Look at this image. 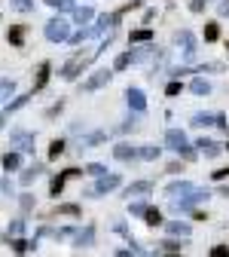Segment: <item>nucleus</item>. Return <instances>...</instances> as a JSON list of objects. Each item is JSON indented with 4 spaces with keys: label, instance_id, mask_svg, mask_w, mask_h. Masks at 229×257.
I'll list each match as a JSON object with an SVG mask.
<instances>
[{
    "label": "nucleus",
    "instance_id": "1",
    "mask_svg": "<svg viewBox=\"0 0 229 257\" xmlns=\"http://www.w3.org/2000/svg\"><path fill=\"white\" fill-rule=\"evenodd\" d=\"M107 43H110V40H107ZM107 43H101V49H92V52H86V55H83V52H77V55H74V58H71V61L61 68V77H64V80H77V74L86 68V64H89L92 58H98V55H101V52L107 49Z\"/></svg>",
    "mask_w": 229,
    "mask_h": 257
},
{
    "label": "nucleus",
    "instance_id": "2",
    "mask_svg": "<svg viewBox=\"0 0 229 257\" xmlns=\"http://www.w3.org/2000/svg\"><path fill=\"white\" fill-rule=\"evenodd\" d=\"M208 199V190H199L195 187L192 193H186L183 199H171V211L174 214H192V208L199 205V202H205Z\"/></svg>",
    "mask_w": 229,
    "mask_h": 257
},
{
    "label": "nucleus",
    "instance_id": "3",
    "mask_svg": "<svg viewBox=\"0 0 229 257\" xmlns=\"http://www.w3.org/2000/svg\"><path fill=\"white\" fill-rule=\"evenodd\" d=\"M165 144H168V150L180 153L183 159H195V150L189 147V141H186V135L180 132V128H168V132H165Z\"/></svg>",
    "mask_w": 229,
    "mask_h": 257
},
{
    "label": "nucleus",
    "instance_id": "4",
    "mask_svg": "<svg viewBox=\"0 0 229 257\" xmlns=\"http://www.w3.org/2000/svg\"><path fill=\"white\" fill-rule=\"evenodd\" d=\"M43 34H46V40H52V43H64V40H71V25L64 22L61 16H55V19L46 22Z\"/></svg>",
    "mask_w": 229,
    "mask_h": 257
},
{
    "label": "nucleus",
    "instance_id": "5",
    "mask_svg": "<svg viewBox=\"0 0 229 257\" xmlns=\"http://www.w3.org/2000/svg\"><path fill=\"white\" fill-rule=\"evenodd\" d=\"M10 144H13L19 153H34L37 138H34V132H25V128H13V132H10Z\"/></svg>",
    "mask_w": 229,
    "mask_h": 257
},
{
    "label": "nucleus",
    "instance_id": "6",
    "mask_svg": "<svg viewBox=\"0 0 229 257\" xmlns=\"http://www.w3.org/2000/svg\"><path fill=\"white\" fill-rule=\"evenodd\" d=\"M122 184V178L119 175H101V178H98L95 181V187L86 193V196H104V193H110V190H116Z\"/></svg>",
    "mask_w": 229,
    "mask_h": 257
},
{
    "label": "nucleus",
    "instance_id": "7",
    "mask_svg": "<svg viewBox=\"0 0 229 257\" xmlns=\"http://www.w3.org/2000/svg\"><path fill=\"white\" fill-rule=\"evenodd\" d=\"M110 77H113V71H107V68H101V71H95L86 83H83V92H95V89H101V86H107L110 83Z\"/></svg>",
    "mask_w": 229,
    "mask_h": 257
},
{
    "label": "nucleus",
    "instance_id": "8",
    "mask_svg": "<svg viewBox=\"0 0 229 257\" xmlns=\"http://www.w3.org/2000/svg\"><path fill=\"white\" fill-rule=\"evenodd\" d=\"M125 101H128V107H132L135 113H144V110H147V98H144V92H141V89H135V86H128V89H125Z\"/></svg>",
    "mask_w": 229,
    "mask_h": 257
},
{
    "label": "nucleus",
    "instance_id": "9",
    "mask_svg": "<svg viewBox=\"0 0 229 257\" xmlns=\"http://www.w3.org/2000/svg\"><path fill=\"white\" fill-rule=\"evenodd\" d=\"M80 175H86V172H80V169H68V172H61V175H55V178H52V187H49V193H52V196H61V190H64V184H68L71 178H80Z\"/></svg>",
    "mask_w": 229,
    "mask_h": 257
},
{
    "label": "nucleus",
    "instance_id": "10",
    "mask_svg": "<svg viewBox=\"0 0 229 257\" xmlns=\"http://www.w3.org/2000/svg\"><path fill=\"white\" fill-rule=\"evenodd\" d=\"M174 40H177V46H183V55H186V58L195 55V37H192V31H186V28L177 31V37H174Z\"/></svg>",
    "mask_w": 229,
    "mask_h": 257
},
{
    "label": "nucleus",
    "instance_id": "11",
    "mask_svg": "<svg viewBox=\"0 0 229 257\" xmlns=\"http://www.w3.org/2000/svg\"><path fill=\"white\" fill-rule=\"evenodd\" d=\"M113 156L119 159V163H132V159H138V147L128 144V141H122V144L113 147Z\"/></svg>",
    "mask_w": 229,
    "mask_h": 257
},
{
    "label": "nucleus",
    "instance_id": "12",
    "mask_svg": "<svg viewBox=\"0 0 229 257\" xmlns=\"http://www.w3.org/2000/svg\"><path fill=\"white\" fill-rule=\"evenodd\" d=\"M74 245L77 248H92L95 245V227H92V223H86V227L74 236Z\"/></svg>",
    "mask_w": 229,
    "mask_h": 257
},
{
    "label": "nucleus",
    "instance_id": "13",
    "mask_svg": "<svg viewBox=\"0 0 229 257\" xmlns=\"http://www.w3.org/2000/svg\"><path fill=\"white\" fill-rule=\"evenodd\" d=\"M195 187L189 184V181H171L168 187H165V196H171V199H177V196H186V193H192Z\"/></svg>",
    "mask_w": 229,
    "mask_h": 257
},
{
    "label": "nucleus",
    "instance_id": "14",
    "mask_svg": "<svg viewBox=\"0 0 229 257\" xmlns=\"http://www.w3.org/2000/svg\"><path fill=\"white\" fill-rule=\"evenodd\" d=\"M147 193H153V181H135V184L125 187V196L128 199H132V196H147Z\"/></svg>",
    "mask_w": 229,
    "mask_h": 257
},
{
    "label": "nucleus",
    "instance_id": "15",
    "mask_svg": "<svg viewBox=\"0 0 229 257\" xmlns=\"http://www.w3.org/2000/svg\"><path fill=\"white\" fill-rule=\"evenodd\" d=\"M195 147H199V150H202V153H205L208 159L220 156V150H223V147H220V144H217L214 138H199V141H195Z\"/></svg>",
    "mask_w": 229,
    "mask_h": 257
},
{
    "label": "nucleus",
    "instance_id": "16",
    "mask_svg": "<svg viewBox=\"0 0 229 257\" xmlns=\"http://www.w3.org/2000/svg\"><path fill=\"white\" fill-rule=\"evenodd\" d=\"M0 163H4L7 172H16V169H22V153H19V150H10V153L0 156Z\"/></svg>",
    "mask_w": 229,
    "mask_h": 257
},
{
    "label": "nucleus",
    "instance_id": "17",
    "mask_svg": "<svg viewBox=\"0 0 229 257\" xmlns=\"http://www.w3.org/2000/svg\"><path fill=\"white\" fill-rule=\"evenodd\" d=\"M25 34H28V25H13V28L7 31V40H10L13 46H22V43H25Z\"/></svg>",
    "mask_w": 229,
    "mask_h": 257
},
{
    "label": "nucleus",
    "instance_id": "18",
    "mask_svg": "<svg viewBox=\"0 0 229 257\" xmlns=\"http://www.w3.org/2000/svg\"><path fill=\"white\" fill-rule=\"evenodd\" d=\"M40 172H43V166H40V163H34V166H31V169H25V172L19 175L22 187H31V184H34V181L40 178Z\"/></svg>",
    "mask_w": 229,
    "mask_h": 257
},
{
    "label": "nucleus",
    "instance_id": "19",
    "mask_svg": "<svg viewBox=\"0 0 229 257\" xmlns=\"http://www.w3.org/2000/svg\"><path fill=\"white\" fill-rule=\"evenodd\" d=\"M49 71H52V64L49 61H43L40 68H37V80H34V92H40L46 83H49Z\"/></svg>",
    "mask_w": 229,
    "mask_h": 257
},
{
    "label": "nucleus",
    "instance_id": "20",
    "mask_svg": "<svg viewBox=\"0 0 229 257\" xmlns=\"http://www.w3.org/2000/svg\"><path fill=\"white\" fill-rule=\"evenodd\" d=\"M89 37H98V28H95V25H92V28H80L77 34H71V43L80 46V43H86Z\"/></svg>",
    "mask_w": 229,
    "mask_h": 257
},
{
    "label": "nucleus",
    "instance_id": "21",
    "mask_svg": "<svg viewBox=\"0 0 229 257\" xmlns=\"http://www.w3.org/2000/svg\"><path fill=\"white\" fill-rule=\"evenodd\" d=\"M13 95H16V80H0V104H10Z\"/></svg>",
    "mask_w": 229,
    "mask_h": 257
},
{
    "label": "nucleus",
    "instance_id": "22",
    "mask_svg": "<svg viewBox=\"0 0 229 257\" xmlns=\"http://www.w3.org/2000/svg\"><path fill=\"white\" fill-rule=\"evenodd\" d=\"M95 19V10L92 7H74V22L77 25H89Z\"/></svg>",
    "mask_w": 229,
    "mask_h": 257
},
{
    "label": "nucleus",
    "instance_id": "23",
    "mask_svg": "<svg viewBox=\"0 0 229 257\" xmlns=\"http://www.w3.org/2000/svg\"><path fill=\"white\" fill-rule=\"evenodd\" d=\"M128 40L132 43H150L153 40V28H135L132 34H128Z\"/></svg>",
    "mask_w": 229,
    "mask_h": 257
},
{
    "label": "nucleus",
    "instance_id": "24",
    "mask_svg": "<svg viewBox=\"0 0 229 257\" xmlns=\"http://www.w3.org/2000/svg\"><path fill=\"white\" fill-rule=\"evenodd\" d=\"M168 233H171V236H183V239H186V236L192 233V227H189V223H183V220H171V223H168Z\"/></svg>",
    "mask_w": 229,
    "mask_h": 257
},
{
    "label": "nucleus",
    "instance_id": "25",
    "mask_svg": "<svg viewBox=\"0 0 229 257\" xmlns=\"http://www.w3.org/2000/svg\"><path fill=\"white\" fill-rule=\"evenodd\" d=\"M162 156V147H153V144H144V147H138V159H159Z\"/></svg>",
    "mask_w": 229,
    "mask_h": 257
},
{
    "label": "nucleus",
    "instance_id": "26",
    "mask_svg": "<svg viewBox=\"0 0 229 257\" xmlns=\"http://www.w3.org/2000/svg\"><path fill=\"white\" fill-rule=\"evenodd\" d=\"M189 92H192V95H208V92H211V83H208L205 77H195V80L189 83Z\"/></svg>",
    "mask_w": 229,
    "mask_h": 257
},
{
    "label": "nucleus",
    "instance_id": "27",
    "mask_svg": "<svg viewBox=\"0 0 229 257\" xmlns=\"http://www.w3.org/2000/svg\"><path fill=\"white\" fill-rule=\"evenodd\" d=\"M101 141H107V132H92V135H86V138H83V144H80V147L86 150V147H95V144H101Z\"/></svg>",
    "mask_w": 229,
    "mask_h": 257
},
{
    "label": "nucleus",
    "instance_id": "28",
    "mask_svg": "<svg viewBox=\"0 0 229 257\" xmlns=\"http://www.w3.org/2000/svg\"><path fill=\"white\" fill-rule=\"evenodd\" d=\"M144 220H147V227H159V223H162V211L159 208H147V214H144Z\"/></svg>",
    "mask_w": 229,
    "mask_h": 257
},
{
    "label": "nucleus",
    "instance_id": "29",
    "mask_svg": "<svg viewBox=\"0 0 229 257\" xmlns=\"http://www.w3.org/2000/svg\"><path fill=\"white\" fill-rule=\"evenodd\" d=\"M28 98H31V95H16V98L7 104V113H13V110H22V107L28 104ZM7 113H4V116H7Z\"/></svg>",
    "mask_w": 229,
    "mask_h": 257
},
{
    "label": "nucleus",
    "instance_id": "30",
    "mask_svg": "<svg viewBox=\"0 0 229 257\" xmlns=\"http://www.w3.org/2000/svg\"><path fill=\"white\" fill-rule=\"evenodd\" d=\"M22 233H25V220L19 217V220H13L10 223V230H7V239L13 236V239H22Z\"/></svg>",
    "mask_w": 229,
    "mask_h": 257
},
{
    "label": "nucleus",
    "instance_id": "31",
    "mask_svg": "<svg viewBox=\"0 0 229 257\" xmlns=\"http://www.w3.org/2000/svg\"><path fill=\"white\" fill-rule=\"evenodd\" d=\"M46 7H52V10H58V13H64V10H74V0H43Z\"/></svg>",
    "mask_w": 229,
    "mask_h": 257
},
{
    "label": "nucleus",
    "instance_id": "32",
    "mask_svg": "<svg viewBox=\"0 0 229 257\" xmlns=\"http://www.w3.org/2000/svg\"><path fill=\"white\" fill-rule=\"evenodd\" d=\"M10 7L16 13H31V10H34V0H10Z\"/></svg>",
    "mask_w": 229,
    "mask_h": 257
},
{
    "label": "nucleus",
    "instance_id": "33",
    "mask_svg": "<svg viewBox=\"0 0 229 257\" xmlns=\"http://www.w3.org/2000/svg\"><path fill=\"white\" fill-rule=\"evenodd\" d=\"M128 64H132V52H122V55H116V61H113V71H125Z\"/></svg>",
    "mask_w": 229,
    "mask_h": 257
},
{
    "label": "nucleus",
    "instance_id": "34",
    "mask_svg": "<svg viewBox=\"0 0 229 257\" xmlns=\"http://www.w3.org/2000/svg\"><path fill=\"white\" fill-rule=\"evenodd\" d=\"M37 248V239L28 242V239H13V251H34Z\"/></svg>",
    "mask_w": 229,
    "mask_h": 257
},
{
    "label": "nucleus",
    "instance_id": "35",
    "mask_svg": "<svg viewBox=\"0 0 229 257\" xmlns=\"http://www.w3.org/2000/svg\"><path fill=\"white\" fill-rule=\"evenodd\" d=\"M58 214H68V217H80V205H74V202H64V205H58Z\"/></svg>",
    "mask_w": 229,
    "mask_h": 257
},
{
    "label": "nucleus",
    "instance_id": "36",
    "mask_svg": "<svg viewBox=\"0 0 229 257\" xmlns=\"http://www.w3.org/2000/svg\"><path fill=\"white\" fill-rule=\"evenodd\" d=\"M61 153H64V141H61V138H55V141L49 144V159H58Z\"/></svg>",
    "mask_w": 229,
    "mask_h": 257
},
{
    "label": "nucleus",
    "instance_id": "37",
    "mask_svg": "<svg viewBox=\"0 0 229 257\" xmlns=\"http://www.w3.org/2000/svg\"><path fill=\"white\" fill-rule=\"evenodd\" d=\"M192 125H214V113H195Z\"/></svg>",
    "mask_w": 229,
    "mask_h": 257
},
{
    "label": "nucleus",
    "instance_id": "38",
    "mask_svg": "<svg viewBox=\"0 0 229 257\" xmlns=\"http://www.w3.org/2000/svg\"><path fill=\"white\" fill-rule=\"evenodd\" d=\"M147 208H150L147 202H128V211H132L135 217H144V214H147Z\"/></svg>",
    "mask_w": 229,
    "mask_h": 257
},
{
    "label": "nucleus",
    "instance_id": "39",
    "mask_svg": "<svg viewBox=\"0 0 229 257\" xmlns=\"http://www.w3.org/2000/svg\"><path fill=\"white\" fill-rule=\"evenodd\" d=\"M217 37H220V28H217L214 22H211V25H205V40H208V43H214Z\"/></svg>",
    "mask_w": 229,
    "mask_h": 257
},
{
    "label": "nucleus",
    "instance_id": "40",
    "mask_svg": "<svg viewBox=\"0 0 229 257\" xmlns=\"http://www.w3.org/2000/svg\"><path fill=\"white\" fill-rule=\"evenodd\" d=\"M86 175H92V178H101V175H107V169H104L101 163H92V166H86Z\"/></svg>",
    "mask_w": 229,
    "mask_h": 257
},
{
    "label": "nucleus",
    "instance_id": "41",
    "mask_svg": "<svg viewBox=\"0 0 229 257\" xmlns=\"http://www.w3.org/2000/svg\"><path fill=\"white\" fill-rule=\"evenodd\" d=\"M180 89H183V86H180V80H174V83H168V86H165V95H168V98H174V95H180Z\"/></svg>",
    "mask_w": 229,
    "mask_h": 257
},
{
    "label": "nucleus",
    "instance_id": "42",
    "mask_svg": "<svg viewBox=\"0 0 229 257\" xmlns=\"http://www.w3.org/2000/svg\"><path fill=\"white\" fill-rule=\"evenodd\" d=\"M22 211H31V208H34V196H31V193H22Z\"/></svg>",
    "mask_w": 229,
    "mask_h": 257
},
{
    "label": "nucleus",
    "instance_id": "43",
    "mask_svg": "<svg viewBox=\"0 0 229 257\" xmlns=\"http://www.w3.org/2000/svg\"><path fill=\"white\" fill-rule=\"evenodd\" d=\"M214 125L223 128V132H229V122H226V113H214Z\"/></svg>",
    "mask_w": 229,
    "mask_h": 257
},
{
    "label": "nucleus",
    "instance_id": "44",
    "mask_svg": "<svg viewBox=\"0 0 229 257\" xmlns=\"http://www.w3.org/2000/svg\"><path fill=\"white\" fill-rule=\"evenodd\" d=\"M211 257H229V245H214L211 248Z\"/></svg>",
    "mask_w": 229,
    "mask_h": 257
},
{
    "label": "nucleus",
    "instance_id": "45",
    "mask_svg": "<svg viewBox=\"0 0 229 257\" xmlns=\"http://www.w3.org/2000/svg\"><path fill=\"white\" fill-rule=\"evenodd\" d=\"M208 4H211V0H192V4H189V10H192V13H202Z\"/></svg>",
    "mask_w": 229,
    "mask_h": 257
},
{
    "label": "nucleus",
    "instance_id": "46",
    "mask_svg": "<svg viewBox=\"0 0 229 257\" xmlns=\"http://www.w3.org/2000/svg\"><path fill=\"white\" fill-rule=\"evenodd\" d=\"M211 178H214V181H223V178H229V169H217Z\"/></svg>",
    "mask_w": 229,
    "mask_h": 257
},
{
    "label": "nucleus",
    "instance_id": "47",
    "mask_svg": "<svg viewBox=\"0 0 229 257\" xmlns=\"http://www.w3.org/2000/svg\"><path fill=\"white\" fill-rule=\"evenodd\" d=\"M0 190H4V193H13V181L4 178V181H0Z\"/></svg>",
    "mask_w": 229,
    "mask_h": 257
},
{
    "label": "nucleus",
    "instance_id": "48",
    "mask_svg": "<svg viewBox=\"0 0 229 257\" xmlns=\"http://www.w3.org/2000/svg\"><path fill=\"white\" fill-rule=\"evenodd\" d=\"M116 257H135V251H125L122 248V251H116Z\"/></svg>",
    "mask_w": 229,
    "mask_h": 257
},
{
    "label": "nucleus",
    "instance_id": "49",
    "mask_svg": "<svg viewBox=\"0 0 229 257\" xmlns=\"http://www.w3.org/2000/svg\"><path fill=\"white\" fill-rule=\"evenodd\" d=\"M220 16H229V4H220Z\"/></svg>",
    "mask_w": 229,
    "mask_h": 257
},
{
    "label": "nucleus",
    "instance_id": "50",
    "mask_svg": "<svg viewBox=\"0 0 229 257\" xmlns=\"http://www.w3.org/2000/svg\"><path fill=\"white\" fill-rule=\"evenodd\" d=\"M220 196H226V199H229V187H220Z\"/></svg>",
    "mask_w": 229,
    "mask_h": 257
},
{
    "label": "nucleus",
    "instance_id": "51",
    "mask_svg": "<svg viewBox=\"0 0 229 257\" xmlns=\"http://www.w3.org/2000/svg\"><path fill=\"white\" fill-rule=\"evenodd\" d=\"M226 147H229V144H226Z\"/></svg>",
    "mask_w": 229,
    "mask_h": 257
}]
</instances>
